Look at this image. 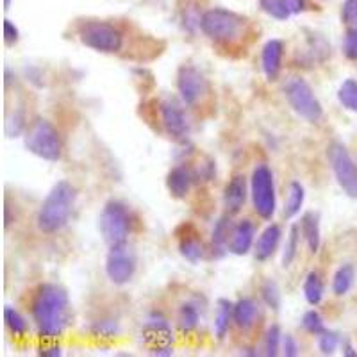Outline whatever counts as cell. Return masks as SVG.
Masks as SVG:
<instances>
[{
  "label": "cell",
  "instance_id": "30",
  "mask_svg": "<svg viewBox=\"0 0 357 357\" xmlns=\"http://www.w3.org/2000/svg\"><path fill=\"white\" fill-rule=\"evenodd\" d=\"M301 225H293L289 229V234L284 243V250H282V266L284 268H288L295 261L296 254H298V247H301Z\"/></svg>",
  "mask_w": 357,
  "mask_h": 357
},
{
  "label": "cell",
  "instance_id": "2",
  "mask_svg": "<svg viewBox=\"0 0 357 357\" xmlns=\"http://www.w3.org/2000/svg\"><path fill=\"white\" fill-rule=\"evenodd\" d=\"M77 200V190L68 181H59L45 197L38 211L36 223L43 234H56L66 227Z\"/></svg>",
  "mask_w": 357,
  "mask_h": 357
},
{
  "label": "cell",
  "instance_id": "34",
  "mask_svg": "<svg viewBox=\"0 0 357 357\" xmlns=\"http://www.w3.org/2000/svg\"><path fill=\"white\" fill-rule=\"evenodd\" d=\"M120 333L116 320H98L91 325V334L98 340H114Z\"/></svg>",
  "mask_w": 357,
  "mask_h": 357
},
{
  "label": "cell",
  "instance_id": "25",
  "mask_svg": "<svg viewBox=\"0 0 357 357\" xmlns=\"http://www.w3.org/2000/svg\"><path fill=\"white\" fill-rule=\"evenodd\" d=\"M354 279H356V270L352 264H343L336 270L333 279V291L334 295L343 296L352 289Z\"/></svg>",
  "mask_w": 357,
  "mask_h": 357
},
{
  "label": "cell",
  "instance_id": "31",
  "mask_svg": "<svg viewBox=\"0 0 357 357\" xmlns=\"http://www.w3.org/2000/svg\"><path fill=\"white\" fill-rule=\"evenodd\" d=\"M261 298H263L264 304L270 309L277 311L280 307V302H282V295H280V288L275 280L268 279L264 280V284L261 286Z\"/></svg>",
  "mask_w": 357,
  "mask_h": 357
},
{
  "label": "cell",
  "instance_id": "26",
  "mask_svg": "<svg viewBox=\"0 0 357 357\" xmlns=\"http://www.w3.org/2000/svg\"><path fill=\"white\" fill-rule=\"evenodd\" d=\"M199 321H200V314H199V309L195 305L191 304V302H186L178 307V314H177V325L181 333L184 334H190L199 327Z\"/></svg>",
  "mask_w": 357,
  "mask_h": 357
},
{
  "label": "cell",
  "instance_id": "33",
  "mask_svg": "<svg viewBox=\"0 0 357 357\" xmlns=\"http://www.w3.org/2000/svg\"><path fill=\"white\" fill-rule=\"evenodd\" d=\"M280 349H282V333L279 325H272L264 334V354L268 357H275L279 356Z\"/></svg>",
  "mask_w": 357,
  "mask_h": 357
},
{
  "label": "cell",
  "instance_id": "35",
  "mask_svg": "<svg viewBox=\"0 0 357 357\" xmlns=\"http://www.w3.org/2000/svg\"><path fill=\"white\" fill-rule=\"evenodd\" d=\"M259 6L268 17L275 18L279 22H286L291 17V13L288 11L282 0H259Z\"/></svg>",
  "mask_w": 357,
  "mask_h": 357
},
{
  "label": "cell",
  "instance_id": "40",
  "mask_svg": "<svg viewBox=\"0 0 357 357\" xmlns=\"http://www.w3.org/2000/svg\"><path fill=\"white\" fill-rule=\"evenodd\" d=\"M282 354L286 357L298 356V343L291 334H282Z\"/></svg>",
  "mask_w": 357,
  "mask_h": 357
},
{
  "label": "cell",
  "instance_id": "14",
  "mask_svg": "<svg viewBox=\"0 0 357 357\" xmlns=\"http://www.w3.org/2000/svg\"><path fill=\"white\" fill-rule=\"evenodd\" d=\"M282 56H284V43L280 40H270L261 52V65L263 72L270 82L277 81L282 70Z\"/></svg>",
  "mask_w": 357,
  "mask_h": 357
},
{
  "label": "cell",
  "instance_id": "38",
  "mask_svg": "<svg viewBox=\"0 0 357 357\" xmlns=\"http://www.w3.org/2000/svg\"><path fill=\"white\" fill-rule=\"evenodd\" d=\"M343 52L349 59L357 61V27H349L343 40Z\"/></svg>",
  "mask_w": 357,
  "mask_h": 357
},
{
  "label": "cell",
  "instance_id": "8",
  "mask_svg": "<svg viewBox=\"0 0 357 357\" xmlns=\"http://www.w3.org/2000/svg\"><path fill=\"white\" fill-rule=\"evenodd\" d=\"M79 40L88 49L102 54L120 52L123 45L122 33L107 22H86L79 29Z\"/></svg>",
  "mask_w": 357,
  "mask_h": 357
},
{
  "label": "cell",
  "instance_id": "24",
  "mask_svg": "<svg viewBox=\"0 0 357 357\" xmlns=\"http://www.w3.org/2000/svg\"><path fill=\"white\" fill-rule=\"evenodd\" d=\"M324 293H325V286L320 273L309 272L304 280V296H305V301H307V304L311 305L320 304V302L324 301Z\"/></svg>",
  "mask_w": 357,
  "mask_h": 357
},
{
  "label": "cell",
  "instance_id": "21",
  "mask_svg": "<svg viewBox=\"0 0 357 357\" xmlns=\"http://www.w3.org/2000/svg\"><path fill=\"white\" fill-rule=\"evenodd\" d=\"M234 321V304L227 298H220L216 302V314H215V336L218 340H223L227 336L229 329H231V324Z\"/></svg>",
  "mask_w": 357,
  "mask_h": 357
},
{
  "label": "cell",
  "instance_id": "5",
  "mask_svg": "<svg viewBox=\"0 0 357 357\" xmlns=\"http://www.w3.org/2000/svg\"><path fill=\"white\" fill-rule=\"evenodd\" d=\"M284 97L288 100L289 107L295 111L301 118H304L309 123H318L324 118V107L318 100L314 89L311 88L305 79L302 77H289L284 82Z\"/></svg>",
  "mask_w": 357,
  "mask_h": 357
},
{
  "label": "cell",
  "instance_id": "7",
  "mask_svg": "<svg viewBox=\"0 0 357 357\" xmlns=\"http://www.w3.org/2000/svg\"><path fill=\"white\" fill-rule=\"evenodd\" d=\"M250 195L254 211L263 220H272L277 209L275 183H273V172L264 162L257 165L252 172Z\"/></svg>",
  "mask_w": 357,
  "mask_h": 357
},
{
  "label": "cell",
  "instance_id": "19",
  "mask_svg": "<svg viewBox=\"0 0 357 357\" xmlns=\"http://www.w3.org/2000/svg\"><path fill=\"white\" fill-rule=\"evenodd\" d=\"M257 318H259V305L254 298L245 296L234 304V324L240 329L248 331L256 325Z\"/></svg>",
  "mask_w": 357,
  "mask_h": 357
},
{
  "label": "cell",
  "instance_id": "1",
  "mask_svg": "<svg viewBox=\"0 0 357 357\" xmlns=\"http://www.w3.org/2000/svg\"><path fill=\"white\" fill-rule=\"evenodd\" d=\"M70 320L72 307L66 289L54 282L41 284L33 301V321L38 336L43 340H56L65 333Z\"/></svg>",
  "mask_w": 357,
  "mask_h": 357
},
{
  "label": "cell",
  "instance_id": "44",
  "mask_svg": "<svg viewBox=\"0 0 357 357\" xmlns=\"http://www.w3.org/2000/svg\"><path fill=\"white\" fill-rule=\"evenodd\" d=\"M343 356H349V357H357V352L354 350V347L350 343H345L343 345Z\"/></svg>",
  "mask_w": 357,
  "mask_h": 357
},
{
  "label": "cell",
  "instance_id": "42",
  "mask_svg": "<svg viewBox=\"0 0 357 357\" xmlns=\"http://www.w3.org/2000/svg\"><path fill=\"white\" fill-rule=\"evenodd\" d=\"M284 6L288 8V11L291 15H301V13L305 11L307 4H305V0H282Z\"/></svg>",
  "mask_w": 357,
  "mask_h": 357
},
{
  "label": "cell",
  "instance_id": "37",
  "mask_svg": "<svg viewBox=\"0 0 357 357\" xmlns=\"http://www.w3.org/2000/svg\"><path fill=\"white\" fill-rule=\"evenodd\" d=\"M341 343V337L340 334L334 333V331H325L318 336V349L324 356H333L334 352L337 350Z\"/></svg>",
  "mask_w": 357,
  "mask_h": 357
},
{
  "label": "cell",
  "instance_id": "9",
  "mask_svg": "<svg viewBox=\"0 0 357 357\" xmlns=\"http://www.w3.org/2000/svg\"><path fill=\"white\" fill-rule=\"evenodd\" d=\"M327 155H329L331 168L341 190L345 191L350 199H357V165L347 151V146L340 142H333L329 145Z\"/></svg>",
  "mask_w": 357,
  "mask_h": 357
},
{
  "label": "cell",
  "instance_id": "18",
  "mask_svg": "<svg viewBox=\"0 0 357 357\" xmlns=\"http://www.w3.org/2000/svg\"><path fill=\"white\" fill-rule=\"evenodd\" d=\"M301 232L304 241L311 254H317L321 245V231H320V215L314 211H307L301 218Z\"/></svg>",
  "mask_w": 357,
  "mask_h": 357
},
{
  "label": "cell",
  "instance_id": "36",
  "mask_svg": "<svg viewBox=\"0 0 357 357\" xmlns=\"http://www.w3.org/2000/svg\"><path fill=\"white\" fill-rule=\"evenodd\" d=\"M302 327H304L309 334H312V336H320L321 333H325V331H327L325 329L324 318H321L320 312L314 311V309H311V311L305 312L304 318H302Z\"/></svg>",
  "mask_w": 357,
  "mask_h": 357
},
{
  "label": "cell",
  "instance_id": "32",
  "mask_svg": "<svg viewBox=\"0 0 357 357\" xmlns=\"http://www.w3.org/2000/svg\"><path fill=\"white\" fill-rule=\"evenodd\" d=\"M27 130V118H25L24 109H18L8 116L6 120V136L8 138H18Z\"/></svg>",
  "mask_w": 357,
  "mask_h": 357
},
{
  "label": "cell",
  "instance_id": "27",
  "mask_svg": "<svg viewBox=\"0 0 357 357\" xmlns=\"http://www.w3.org/2000/svg\"><path fill=\"white\" fill-rule=\"evenodd\" d=\"M178 252H181V256L184 259L193 264L199 263L206 256V248H204L202 241L197 240V238H191V236L181 238V241H178Z\"/></svg>",
  "mask_w": 357,
  "mask_h": 357
},
{
  "label": "cell",
  "instance_id": "29",
  "mask_svg": "<svg viewBox=\"0 0 357 357\" xmlns=\"http://www.w3.org/2000/svg\"><path fill=\"white\" fill-rule=\"evenodd\" d=\"M337 100L345 109L357 113V81L356 79H347L337 89Z\"/></svg>",
  "mask_w": 357,
  "mask_h": 357
},
{
  "label": "cell",
  "instance_id": "23",
  "mask_svg": "<svg viewBox=\"0 0 357 357\" xmlns=\"http://www.w3.org/2000/svg\"><path fill=\"white\" fill-rule=\"evenodd\" d=\"M232 227L234 225H232L229 215L222 216L215 223V229H213V248H215V252H218V254L229 252V238H231Z\"/></svg>",
  "mask_w": 357,
  "mask_h": 357
},
{
  "label": "cell",
  "instance_id": "15",
  "mask_svg": "<svg viewBox=\"0 0 357 357\" xmlns=\"http://www.w3.org/2000/svg\"><path fill=\"white\" fill-rule=\"evenodd\" d=\"M256 238V225L250 220H241L232 227L229 238V252L234 256H247Z\"/></svg>",
  "mask_w": 357,
  "mask_h": 357
},
{
  "label": "cell",
  "instance_id": "16",
  "mask_svg": "<svg viewBox=\"0 0 357 357\" xmlns=\"http://www.w3.org/2000/svg\"><path fill=\"white\" fill-rule=\"evenodd\" d=\"M247 195L248 188L245 175H234L227 183L225 193H223V204L227 207L229 215H236V213H240L243 209L245 202H247Z\"/></svg>",
  "mask_w": 357,
  "mask_h": 357
},
{
  "label": "cell",
  "instance_id": "4",
  "mask_svg": "<svg viewBox=\"0 0 357 357\" xmlns=\"http://www.w3.org/2000/svg\"><path fill=\"white\" fill-rule=\"evenodd\" d=\"M243 29V18L236 15L234 11L223 8L209 9L200 18V31L216 43H232V41L240 40Z\"/></svg>",
  "mask_w": 357,
  "mask_h": 357
},
{
  "label": "cell",
  "instance_id": "22",
  "mask_svg": "<svg viewBox=\"0 0 357 357\" xmlns=\"http://www.w3.org/2000/svg\"><path fill=\"white\" fill-rule=\"evenodd\" d=\"M305 200V190L298 181H293L288 188V197L284 202V216L286 218H295L301 213Z\"/></svg>",
  "mask_w": 357,
  "mask_h": 357
},
{
  "label": "cell",
  "instance_id": "12",
  "mask_svg": "<svg viewBox=\"0 0 357 357\" xmlns=\"http://www.w3.org/2000/svg\"><path fill=\"white\" fill-rule=\"evenodd\" d=\"M178 97L186 106H195L207 91V79L197 66L184 65L177 73Z\"/></svg>",
  "mask_w": 357,
  "mask_h": 357
},
{
  "label": "cell",
  "instance_id": "45",
  "mask_svg": "<svg viewBox=\"0 0 357 357\" xmlns=\"http://www.w3.org/2000/svg\"><path fill=\"white\" fill-rule=\"evenodd\" d=\"M4 6H6V9H9V6H11V0H4Z\"/></svg>",
  "mask_w": 357,
  "mask_h": 357
},
{
  "label": "cell",
  "instance_id": "3",
  "mask_svg": "<svg viewBox=\"0 0 357 357\" xmlns=\"http://www.w3.org/2000/svg\"><path fill=\"white\" fill-rule=\"evenodd\" d=\"M25 149L36 158L43 161L56 162L61 159L63 143L61 136L57 132L56 127L45 120V118H36L31 126L27 127L24 136Z\"/></svg>",
  "mask_w": 357,
  "mask_h": 357
},
{
  "label": "cell",
  "instance_id": "11",
  "mask_svg": "<svg viewBox=\"0 0 357 357\" xmlns=\"http://www.w3.org/2000/svg\"><path fill=\"white\" fill-rule=\"evenodd\" d=\"M142 337L143 343H145L151 352L154 354L155 350L161 349H168V347L174 345V329H172L170 321L168 318L162 314V312H151L149 317H146L145 325H143L142 331Z\"/></svg>",
  "mask_w": 357,
  "mask_h": 357
},
{
  "label": "cell",
  "instance_id": "43",
  "mask_svg": "<svg viewBox=\"0 0 357 357\" xmlns=\"http://www.w3.org/2000/svg\"><path fill=\"white\" fill-rule=\"evenodd\" d=\"M41 356H49V357H59L61 356V349L59 347H47V349H41Z\"/></svg>",
  "mask_w": 357,
  "mask_h": 357
},
{
  "label": "cell",
  "instance_id": "41",
  "mask_svg": "<svg viewBox=\"0 0 357 357\" xmlns=\"http://www.w3.org/2000/svg\"><path fill=\"white\" fill-rule=\"evenodd\" d=\"M20 40V31L11 20L4 22V41L6 45H15L17 41Z\"/></svg>",
  "mask_w": 357,
  "mask_h": 357
},
{
  "label": "cell",
  "instance_id": "39",
  "mask_svg": "<svg viewBox=\"0 0 357 357\" xmlns=\"http://www.w3.org/2000/svg\"><path fill=\"white\" fill-rule=\"evenodd\" d=\"M341 18L343 24L349 27H357V0H345L341 8Z\"/></svg>",
  "mask_w": 357,
  "mask_h": 357
},
{
  "label": "cell",
  "instance_id": "20",
  "mask_svg": "<svg viewBox=\"0 0 357 357\" xmlns=\"http://www.w3.org/2000/svg\"><path fill=\"white\" fill-rule=\"evenodd\" d=\"M191 183H193V174L186 167H175L172 168L167 177V188L170 195L175 199H186L190 193Z\"/></svg>",
  "mask_w": 357,
  "mask_h": 357
},
{
  "label": "cell",
  "instance_id": "28",
  "mask_svg": "<svg viewBox=\"0 0 357 357\" xmlns=\"http://www.w3.org/2000/svg\"><path fill=\"white\" fill-rule=\"evenodd\" d=\"M4 321L13 336L24 337L29 333V324L24 318V314L15 307H11V305H6L4 307Z\"/></svg>",
  "mask_w": 357,
  "mask_h": 357
},
{
  "label": "cell",
  "instance_id": "10",
  "mask_svg": "<svg viewBox=\"0 0 357 357\" xmlns=\"http://www.w3.org/2000/svg\"><path fill=\"white\" fill-rule=\"evenodd\" d=\"M136 263H138L136 256L127 247V243L109 248V254H107L106 259L107 279L116 286L129 284L130 280H132L134 273H136Z\"/></svg>",
  "mask_w": 357,
  "mask_h": 357
},
{
  "label": "cell",
  "instance_id": "6",
  "mask_svg": "<svg viewBox=\"0 0 357 357\" xmlns=\"http://www.w3.org/2000/svg\"><path fill=\"white\" fill-rule=\"evenodd\" d=\"M98 231L109 248L126 245L130 234V215L127 206L118 200L107 202L98 216Z\"/></svg>",
  "mask_w": 357,
  "mask_h": 357
},
{
  "label": "cell",
  "instance_id": "13",
  "mask_svg": "<svg viewBox=\"0 0 357 357\" xmlns=\"http://www.w3.org/2000/svg\"><path fill=\"white\" fill-rule=\"evenodd\" d=\"M161 111V120L162 126L167 129V132L170 134L172 138L175 139H184L188 138V132H190V122H188V116L184 113V109L178 106L175 100H165L159 107Z\"/></svg>",
  "mask_w": 357,
  "mask_h": 357
},
{
  "label": "cell",
  "instance_id": "17",
  "mask_svg": "<svg viewBox=\"0 0 357 357\" xmlns=\"http://www.w3.org/2000/svg\"><path fill=\"white\" fill-rule=\"evenodd\" d=\"M280 236H282V229H280L277 223L268 225V227L261 232V236L257 238L256 250H254L257 261L263 263V261L272 259L273 254H275L277 248H279Z\"/></svg>",
  "mask_w": 357,
  "mask_h": 357
}]
</instances>
